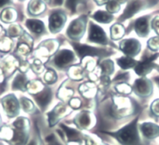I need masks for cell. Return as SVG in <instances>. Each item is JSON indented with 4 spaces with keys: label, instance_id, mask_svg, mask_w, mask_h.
Returning a JSON list of instances; mask_svg holds the SVG:
<instances>
[{
    "label": "cell",
    "instance_id": "3957f363",
    "mask_svg": "<svg viewBox=\"0 0 159 145\" xmlns=\"http://www.w3.org/2000/svg\"><path fill=\"white\" fill-rule=\"evenodd\" d=\"M87 24V17L81 16L71 22L66 30V33L70 38L74 41H78L83 36L85 32Z\"/></svg>",
    "mask_w": 159,
    "mask_h": 145
},
{
    "label": "cell",
    "instance_id": "30bf717a",
    "mask_svg": "<svg viewBox=\"0 0 159 145\" xmlns=\"http://www.w3.org/2000/svg\"><path fill=\"white\" fill-rule=\"evenodd\" d=\"M54 64L59 68H66L70 64L75 61V56L73 51L64 49L59 51L54 58Z\"/></svg>",
    "mask_w": 159,
    "mask_h": 145
},
{
    "label": "cell",
    "instance_id": "ac0fdd59",
    "mask_svg": "<svg viewBox=\"0 0 159 145\" xmlns=\"http://www.w3.org/2000/svg\"><path fill=\"white\" fill-rule=\"evenodd\" d=\"M27 28L31 30L33 33H42L45 30V25L43 22L38 19H28L26 23Z\"/></svg>",
    "mask_w": 159,
    "mask_h": 145
},
{
    "label": "cell",
    "instance_id": "7bdbcfd3",
    "mask_svg": "<svg viewBox=\"0 0 159 145\" xmlns=\"http://www.w3.org/2000/svg\"><path fill=\"white\" fill-rule=\"evenodd\" d=\"M156 81H157V82L159 83V78H157V79H156Z\"/></svg>",
    "mask_w": 159,
    "mask_h": 145
},
{
    "label": "cell",
    "instance_id": "7c38bea8",
    "mask_svg": "<svg viewBox=\"0 0 159 145\" xmlns=\"http://www.w3.org/2000/svg\"><path fill=\"white\" fill-rule=\"evenodd\" d=\"M73 123L80 130H90L94 126V122L91 113L84 111L77 114L73 120Z\"/></svg>",
    "mask_w": 159,
    "mask_h": 145
},
{
    "label": "cell",
    "instance_id": "277c9868",
    "mask_svg": "<svg viewBox=\"0 0 159 145\" xmlns=\"http://www.w3.org/2000/svg\"><path fill=\"white\" fill-rule=\"evenodd\" d=\"M72 45L73 46V48L75 49L76 52L77 53L78 56L80 58V59H83L86 56H108L109 55V53L107 52L105 50L101 49V48H96L94 47L84 45V44H80L76 43H73Z\"/></svg>",
    "mask_w": 159,
    "mask_h": 145
},
{
    "label": "cell",
    "instance_id": "836d02e7",
    "mask_svg": "<svg viewBox=\"0 0 159 145\" xmlns=\"http://www.w3.org/2000/svg\"><path fill=\"white\" fill-rule=\"evenodd\" d=\"M80 100L77 98H73L70 100V105L73 109H77L80 106Z\"/></svg>",
    "mask_w": 159,
    "mask_h": 145
},
{
    "label": "cell",
    "instance_id": "8d00e7d4",
    "mask_svg": "<svg viewBox=\"0 0 159 145\" xmlns=\"http://www.w3.org/2000/svg\"><path fill=\"white\" fill-rule=\"evenodd\" d=\"M128 79H129V75H128V73H125V74H120L118 76H116V79H114V81H116V80L124 81V80H128Z\"/></svg>",
    "mask_w": 159,
    "mask_h": 145
},
{
    "label": "cell",
    "instance_id": "d6a6232c",
    "mask_svg": "<svg viewBox=\"0 0 159 145\" xmlns=\"http://www.w3.org/2000/svg\"><path fill=\"white\" fill-rule=\"evenodd\" d=\"M151 110H152L153 113L159 117V100L153 102L152 105H151Z\"/></svg>",
    "mask_w": 159,
    "mask_h": 145
},
{
    "label": "cell",
    "instance_id": "6da1fadb",
    "mask_svg": "<svg viewBox=\"0 0 159 145\" xmlns=\"http://www.w3.org/2000/svg\"><path fill=\"white\" fill-rule=\"evenodd\" d=\"M13 126L2 127L0 130V139L6 140L10 145H27L30 133L28 120L19 117L13 123Z\"/></svg>",
    "mask_w": 159,
    "mask_h": 145
},
{
    "label": "cell",
    "instance_id": "8992f818",
    "mask_svg": "<svg viewBox=\"0 0 159 145\" xmlns=\"http://www.w3.org/2000/svg\"><path fill=\"white\" fill-rule=\"evenodd\" d=\"M133 88L137 96L140 97H148L152 93L153 85L149 79L141 78L135 81Z\"/></svg>",
    "mask_w": 159,
    "mask_h": 145
},
{
    "label": "cell",
    "instance_id": "f35d334b",
    "mask_svg": "<svg viewBox=\"0 0 159 145\" xmlns=\"http://www.w3.org/2000/svg\"><path fill=\"white\" fill-rule=\"evenodd\" d=\"M96 2H97L98 5L99 6H102L103 5V4L106 3V2H108L109 0H95Z\"/></svg>",
    "mask_w": 159,
    "mask_h": 145
},
{
    "label": "cell",
    "instance_id": "7402d4cb",
    "mask_svg": "<svg viewBox=\"0 0 159 145\" xmlns=\"http://www.w3.org/2000/svg\"><path fill=\"white\" fill-rule=\"evenodd\" d=\"M116 62H117V64L119 65L120 68L126 70L135 67L137 62H136L135 60L131 58L130 57L126 56V57H121L119 58L116 59Z\"/></svg>",
    "mask_w": 159,
    "mask_h": 145
},
{
    "label": "cell",
    "instance_id": "44dd1931",
    "mask_svg": "<svg viewBox=\"0 0 159 145\" xmlns=\"http://www.w3.org/2000/svg\"><path fill=\"white\" fill-rule=\"evenodd\" d=\"M93 19H95L96 21L102 23H109L113 19V16L111 13H108L105 11H97L94 15H93Z\"/></svg>",
    "mask_w": 159,
    "mask_h": 145
},
{
    "label": "cell",
    "instance_id": "f6af8a7d",
    "mask_svg": "<svg viewBox=\"0 0 159 145\" xmlns=\"http://www.w3.org/2000/svg\"><path fill=\"white\" fill-rule=\"evenodd\" d=\"M0 145H2V143H0Z\"/></svg>",
    "mask_w": 159,
    "mask_h": 145
},
{
    "label": "cell",
    "instance_id": "f546056e",
    "mask_svg": "<svg viewBox=\"0 0 159 145\" xmlns=\"http://www.w3.org/2000/svg\"><path fill=\"white\" fill-rule=\"evenodd\" d=\"M45 141H46L47 145H62L58 140V139L56 138L54 134H51V135L48 136L45 139Z\"/></svg>",
    "mask_w": 159,
    "mask_h": 145
},
{
    "label": "cell",
    "instance_id": "e0dca14e",
    "mask_svg": "<svg viewBox=\"0 0 159 145\" xmlns=\"http://www.w3.org/2000/svg\"><path fill=\"white\" fill-rule=\"evenodd\" d=\"M135 31L138 36L145 37L149 33V24H148V17L143 16L137 19L135 22Z\"/></svg>",
    "mask_w": 159,
    "mask_h": 145
},
{
    "label": "cell",
    "instance_id": "52a82bcc",
    "mask_svg": "<svg viewBox=\"0 0 159 145\" xmlns=\"http://www.w3.org/2000/svg\"><path fill=\"white\" fill-rule=\"evenodd\" d=\"M88 41L92 43H97L100 44H108V38L106 33L103 29L96 24L91 23L90 24L89 35H88Z\"/></svg>",
    "mask_w": 159,
    "mask_h": 145
},
{
    "label": "cell",
    "instance_id": "cb8c5ba5",
    "mask_svg": "<svg viewBox=\"0 0 159 145\" xmlns=\"http://www.w3.org/2000/svg\"><path fill=\"white\" fill-rule=\"evenodd\" d=\"M110 33L113 40H119L124 35V28L119 24H115L111 27Z\"/></svg>",
    "mask_w": 159,
    "mask_h": 145
},
{
    "label": "cell",
    "instance_id": "7a4b0ae2",
    "mask_svg": "<svg viewBox=\"0 0 159 145\" xmlns=\"http://www.w3.org/2000/svg\"><path fill=\"white\" fill-rule=\"evenodd\" d=\"M137 121H138V117L116 131H111V132L101 131V132L115 138L121 145H143L139 134Z\"/></svg>",
    "mask_w": 159,
    "mask_h": 145
},
{
    "label": "cell",
    "instance_id": "ab89813d",
    "mask_svg": "<svg viewBox=\"0 0 159 145\" xmlns=\"http://www.w3.org/2000/svg\"><path fill=\"white\" fill-rule=\"evenodd\" d=\"M10 2V0H0V8Z\"/></svg>",
    "mask_w": 159,
    "mask_h": 145
},
{
    "label": "cell",
    "instance_id": "484cf974",
    "mask_svg": "<svg viewBox=\"0 0 159 145\" xmlns=\"http://www.w3.org/2000/svg\"><path fill=\"white\" fill-rule=\"evenodd\" d=\"M21 104H22L23 109L25 112L27 113H31L32 111L34 109V106L33 103L30 100H29L28 99L25 98V97H23L21 98Z\"/></svg>",
    "mask_w": 159,
    "mask_h": 145
},
{
    "label": "cell",
    "instance_id": "1f68e13d",
    "mask_svg": "<svg viewBox=\"0 0 159 145\" xmlns=\"http://www.w3.org/2000/svg\"><path fill=\"white\" fill-rule=\"evenodd\" d=\"M116 89H117L119 92L128 94V93H130L131 88L129 85H127V84H119L118 86H116Z\"/></svg>",
    "mask_w": 159,
    "mask_h": 145
},
{
    "label": "cell",
    "instance_id": "d590c367",
    "mask_svg": "<svg viewBox=\"0 0 159 145\" xmlns=\"http://www.w3.org/2000/svg\"><path fill=\"white\" fill-rule=\"evenodd\" d=\"M152 27L154 28V30H155V31L157 33H159V17H156L155 19L153 20L152 23Z\"/></svg>",
    "mask_w": 159,
    "mask_h": 145
},
{
    "label": "cell",
    "instance_id": "d6986e66",
    "mask_svg": "<svg viewBox=\"0 0 159 145\" xmlns=\"http://www.w3.org/2000/svg\"><path fill=\"white\" fill-rule=\"evenodd\" d=\"M27 77L24 75V74H19L16 75L14 81L13 82V89L15 90H21V91L24 92L27 89Z\"/></svg>",
    "mask_w": 159,
    "mask_h": 145
},
{
    "label": "cell",
    "instance_id": "4fadbf2b",
    "mask_svg": "<svg viewBox=\"0 0 159 145\" xmlns=\"http://www.w3.org/2000/svg\"><path fill=\"white\" fill-rule=\"evenodd\" d=\"M140 130L143 137L148 140L159 137V126L153 123H143L140 125Z\"/></svg>",
    "mask_w": 159,
    "mask_h": 145
},
{
    "label": "cell",
    "instance_id": "83f0119b",
    "mask_svg": "<svg viewBox=\"0 0 159 145\" xmlns=\"http://www.w3.org/2000/svg\"><path fill=\"white\" fill-rule=\"evenodd\" d=\"M45 80L48 84H53L57 80V75L52 70H48L45 75Z\"/></svg>",
    "mask_w": 159,
    "mask_h": 145
},
{
    "label": "cell",
    "instance_id": "8fae6325",
    "mask_svg": "<svg viewBox=\"0 0 159 145\" xmlns=\"http://www.w3.org/2000/svg\"><path fill=\"white\" fill-rule=\"evenodd\" d=\"M66 17L62 11L54 12L49 17V30L52 33H56L60 31L64 27Z\"/></svg>",
    "mask_w": 159,
    "mask_h": 145
},
{
    "label": "cell",
    "instance_id": "9a60e30c",
    "mask_svg": "<svg viewBox=\"0 0 159 145\" xmlns=\"http://www.w3.org/2000/svg\"><path fill=\"white\" fill-rule=\"evenodd\" d=\"M34 98L42 109H45L52 100L51 89L48 87H45L43 90L34 95Z\"/></svg>",
    "mask_w": 159,
    "mask_h": 145
},
{
    "label": "cell",
    "instance_id": "4dcf8cb0",
    "mask_svg": "<svg viewBox=\"0 0 159 145\" xmlns=\"http://www.w3.org/2000/svg\"><path fill=\"white\" fill-rule=\"evenodd\" d=\"M80 2H81V0H67L66 7H68L71 11L74 12L77 5Z\"/></svg>",
    "mask_w": 159,
    "mask_h": 145
},
{
    "label": "cell",
    "instance_id": "603a6c76",
    "mask_svg": "<svg viewBox=\"0 0 159 145\" xmlns=\"http://www.w3.org/2000/svg\"><path fill=\"white\" fill-rule=\"evenodd\" d=\"M102 76H108L114 71V65L111 60H105L100 65Z\"/></svg>",
    "mask_w": 159,
    "mask_h": 145
},
{
    "label": "cell",
    "instance_id": "60d3db41",
    "mask_svg": "<svg viewBox=\"0 0 159 145\" xmlns=\"http://www.w3.org/2000/svg\"><path fill=\"white\" fill-rule=\"evenodd\" d=\"M55 5H62V0H54Z\"/></svg>",
    "mask_w": 159,
    "mask_h": 145
},
{
    "label": "cell",
    "instance_id": "5bb4252c",
    "mask_svg": "<svg viewBox=\"0 0 159 145\" xmlns=\"http://www.w3.org/2000/svg\"><path fill=\"white\" fill-rule=\"evenodd\" d=\"M66 109H67L66 107L63 104L59 103L53 109L52 112L48 113V118L50 127L55 126L62 117H65L66 114L68 113L67 112H66Z\"/></svg>",
    "mask_w": 159,
    "mask_h": 145
},
{
    "label": "cell",
    "instance_id": "ee69618b",
    "mask_svg": "<svg viewBox=\"0 0 159 145\" xmlns=\"http://www.w3.org/2000/svg\"><path fill=\"white\" fill-rule=\"evenodd\" d=\"M45 1H46V2H50V0H45Z\"/></svg>",
    "mask_w": 159,
    "mask_h": 145
},
{
    "label": "cell",
    "instance_id": "4316f807",
    "mask_svg": "<svg viewBox=\"0 0 159 145\" xmlns=\"http://www.w3.org/2000/svg\"><path fill=\"white\" fill-rule=\"evenodd\" d=\"M106 9L109 13H117L120 9V5L116 0H109L107 2Z\"/></svg>",
    "mask_w": 159,
    "mask_h": 145
},
{
    "label": "cell",
    "instance_id": "ba28073f",
    "mask_svg": "<svg viewBox=\"0 0 159 145\" xmlns=\"http://www.w3.org/2000/svg\"><path fill=\"white\" fill-rule=\"evenodd\" d=\"M119 47L126 55L132 58L135 57L139 54V52L140 51L141 45L137 40L131 38V39L123 40L120 43Z\"/></svg>",
    "mask_w": 159,
    "mask_h": 145
},
{
    "label": "cell",
    "instance_id": "b9f144b4",
    "mask_svg": "<svg viewBox=\"0 0 159 145\" xmlns=\"http://www.w3.org/2000/svg\"><path fill=\"white\" fill-rule=\"evenodd\" d=\"M116 2H119V3H123V2H125L126 0H116Z\"/></svg>",
    "mask_w": 159,
    "mask_h": 145
},
{
    "label": "cell",
    "instance_id": "9c48e42d",
    "mask_svg": "<svg viewBox=\"0 0 159 145\" xmlns=\"http://www.w3.org/2000/svg\"><path fill=\"white\" fill-rule=\"evenodd\" d=\"M2 106L9 117H14L19 114L20 106L18 100L13 95H9L2 100Z\"/></svg>",
    "mask_w": 159,
    "mask_h": 145
},
{
    "label": "cell",
    "instance_id": "e575fe53",
    "mask_svg": "<svg viewBox=\"0 0 159 145\" xmlns=\"http://www.w3.org/2000/svg\"><path fill=\"white\" fill-rule=\"evenodd\" d=\"M18 26H12L10 27V34L12 36H16L19 35L20 29H18Z\"/></svg>",
    "mask_w": 159,
    "mask_h": 145
},
{
    "label": "cell",
    "instance_id": "5b68a950",
    "mask_svg": "<svg viewBox=\"0 0 159 145\" xmlns=\"http://www.w3.org/2000/svg\"><path fill=\"white\" fill-rule=\"evenodd\" d=\"M158 55L159 54H155L150 57H143L140 62H137V65L134 67L135 72L140 76H144L151 72L155 67L153 62L158 57Z\"/></svg>",
    "mask_w": 159,
    "mask_h": 145
},
{
    "label": "cell",
    "instance_id": "f1b7e54d",
    "mask_svg": "<svg viewBox=\"0 0 159 145\" xmlns=\"http://www.w3.org/2000/svg\"><path fill=\"white\" fill-rule=\"evenodd\" d=\"M148 46L150 49L156 51L159 48V37H153L149 40L148 42Z\"/></svg>",
    "mask_w": 159,
    "mask_h": 145
},
{
    "label": "cell",
    "instance_id": "2e32d148",
    "mask_svg": "<svg viewBox=\"0 0 159 145\" xmlns=\"http://www.w3.org/2000/svg\"><path fill=\"white\" fill-rule=\"evenodd\" d=\"M142 6H143V3L139 0H130V2L128 3L124 13H123L121 17L119 18V20H125L128 18L132 17L135 13L140 11Z\"/></svg>",
    "mask_w": 159,
    "mask_h": 145
},
{
    "label": "cell",
    "instance_id": "74e56055",
    "mask_svg": "<svg viewBox=\"0 0 159 145\" xmlns=\"http://www.w3.org/2000/svg\"><path fill=\"white\" fill-rule=\"evenodd\" d=\"M27 145H41V142L38 137H34Z\"/></svg>",
    "mask_w": 159,
    "mask_h": 145
},
{
    "label": "cell",
    "instance_id": "d4e9b609",
    "mask_svg": "<svg viewBox=\"0 0 159 145\" xmlns=\"http://www.w3.org/2000/svg\"><path fill=\"white\" fill-rule=\"evenodd\" d=\"M15 19L14 14H13V11L11 9H7L5 10L1 14V19H2L3 22L8 23V22H12L13 19Z\"/></svg>",
    "mask_w": 159,
    "mask_h": 145
},
{
    "label": "cell",
    "instance_id": "ffe728a7",
    "mask_svg": "<svg viewBox=\"0 0 159 145\" xmlns=\"http://www.w3.org/2000/svg\"><path fill=\"white\" fill-rule=\"evenodd\" d=\"M29 12L32 15H38L44 11L45 5L41 0H31L28 6Z\"/></svg>",
    "mask_w": 159,
    "mask_h": 145
}]
</instances>
